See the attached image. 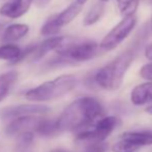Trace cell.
Returning a JSON list of instances; mask_svg holds the SVG:
<instances>
[{
    "label": "cell",
    "instance_id": "23",
    "mask_svg": "<svg viewBox=\"0 0 152 152\" xmlns=\"http://www.w3.org/2000/svg\"><path fill=\"white\" fill-rule=\"evenodd\" d=\"M140 76L142 77L144 80H147L149 82H152V62H149L147 64L141 67L140 69Z\"/></svg>",
    "mask_w": 152,
    "mask_h": 152
},
{
    "label": "cell",
    "instance_id": "30",
    "mask_svg": "<svg viewBox=\"0 0 152 152\" xmlns=\"http://www.w3.org/2000/svg\"><path fill=\"white\" fill-rule=\"evenodd\" d=\"M100 2H102V3H106V2H108V1H110V0H99Z\"/></svg>",
    "mask_w": 152,
    "mask_h": 152
},
{
    "label": "cell",
    "instance_id": "14",
    "mask_svg": "<svg viewBox=\"0 0 152 152\" xmlns=\"http://www.w3.org/2000/svg\"><path fill=\"white\" fill-rule=\"evenodd\" d=\"M120 139L139 147L150 146V145H152V132H124V134H121Z\"/></svg>",
    "mask_w": 152,
    "mask_h": 152
},
{
    "label": "cell",
    "instance_id": "8",
    "mask_svg": "<svg viewBox=\"0 0 152 152\" xmlns=\"http://www.w3.org/2000/svg\"><path fill=\"white\" fill-rule=\"evenodd\" d=\"M49 111H50V108L45 106V104H27L4 109L1 115L4 119H12L14 120V119L20 118V117L37 116V115L40 114H45Z\"/></svg>",
    "mask_w": 152,
    "mask_h": 152
},
{
    "label": "cell",
    "instance_id": "20",
    "mask_svg": "<svg viewBox=\"0 0 152 152\" xmlns=\"http://www.w3.org/2000/svg\"><path fill=\"white\" fill-rule=\"evenodd\" d=\"M140 148L141 147L136 146L132 143L121 140L113 145L112 150L113 152H138Z\"/></svg>",
    "mask_w": 152,
    "mask_h": 152
},
{
    "label": "cell",
    "instance_id": "11",
    "mask_svg": "<svg viewBox=\"0 0 152 152\" xmlns=\"http://www.w3.org/2000/svg\"><path fill=\"white\" fill-rule=\"evenodd\" d=\"M64 38L65 37H63V36H52V37H48L47 39H45L38 46H35V49L31 54L32 60L38 61L42 58H44L51 51H56L61 46Z\"/></svg>",
    "mask_w": 152,
    "mask_h": 152
},
{
    "label": "cell",
    "instance_id": "9",
    "mask_svg": "<svg viewBox=\"0 0 152 152\" xmlns=\"http://www.w3.org/2000/svg\"><path fill=\"white\" fill-rule=\"evenodd\" d=\"M34 0H12L0 7V15L10 19H18L24 16L30 8Z\"/></svg>",
    "mask_w": 152,
    "mask_h": 152
},
{
    "label": "cell",
    "instance_id": "24",
    "mask_svg": "<svg viewBox=\"0 0 152 152\" xmlns=\"http://www.w3.org/2000/svg\"><path fill=\"white\" fill-rule=\"evenodd\" d=\"M145 57H146L148 60L152 61V42L149 44L148 46L145 48Z\"/></svg>",
    "mask_w": 152,
    "mask_h": 152
},
{
    "label": "cell",
    "instance_id": "1",
    "mask_svg": "<svg viewBox=\"0 0 152 152\" xmlns=\"http://www.w3.org/2000/svg\"><path fill=\"white\" fill-rule=\"evenodd\" d=\"M104 117V108L93 97H81L68 104L56 120L59 134L84 130Z\"/></svg>",
    "mask_w": 152,
    "mask_h": 152
},
{
    "label": "cell",
    "instance_id": "15",
    "mask_svg": "<svg viewBox=\"0 0 152 152\" xmlns=\"http://www.w3.org/2000/svg\"><path fill=\"white\" fill-rule=\"evenodd\" d=\"M18 77L19 74L16 70H10L0 76V102L8 95Z\"/></svg>",
    "mask_w": 152,
    "mask_h": 152
},
{
    "label": "cell",
    "instance_id": "18",
    "mask_svg": "<svg viewBox=\"0 0 152 152\" xmlns=\"http://www.w3.org/2000/svg\"><path fill=\"white\" fill-rule=\"evenodd\" d=\"M15 152H34V134L27 132L19 136Z\"/></svg>",
    "mask_w": 152,
    "mask_h": 152
},
{
    "label": "cell",
    "instance_id": "7",
    "mask_svg": "<svg viewBox=\"0 0 152 152\" xmlns=\"http://www.w3.org/2000/svg\"><path fill=\"white\" fill-rule=\"evenodd\" d=\"M44 119V117L39 116H26L14 119L6 127V134L8 136L17 137L27 132L34 134Z\"/></svg>",
    "mask_w": 152,
    "mask_h": 152
},
{
    "label": "cell",
    "instance_id": "13",
    "mask_svg": "<svg viewBox=\"0 0 152 152\" xmlns=\"http://www.w3.org/2000/svg\"><path fill=\"white\" fill-rule=\"evenodd\" d=\"M29 32V26L26 24H12L7 26L3 31L2 40L6 44H12L21 39Z\"/></svg>",
    "mask_w": 152,
    "mask_h": 152
},
{
    "label": "cell",
    "instance_id": "27",
    "mask_svg": "<svg viewBox=\"0 0 152 152\" xmlns=\"http://www.w3.org/2000/svg\"><path fill=\"white\" fill-rule=\"evenodd\" d=\"M87 1H88V0H76V2H78V3L81 4V5H84Z\"/></svg>",
    "mask_w": 152,
    "mask_h": 152
},
{
    "label": "cell",
    "instance_id": "26",
    "mask_svg": "<svg viewBox=\"0 0 152 152\" xmlns=\"http://www.w3.org/2000/svg\"><path fill=\"white\" fill-rule=\"evenodd\" d=\"M145 111H146V113H148L149 115H151V116H152V106L147 107L146 110H145Z\"/></svg>",
    "mask_w": 152,
    "mask_h": 152
},
{
    "label": "cell",
    "instance_id": "19",
    "mask_svg": "<svg viewBox=\"0 0 152 152\" xmlns=\"http://www.w3.org/2000/svg\"><path fill=\"white\" fill-rule=\"evenodd\" d=\"M140 0H117L120 14L124 17L134 16L138 10Z\"/></svg>",
    "mask_w": 152,
    "mask_h": 152
},
{
    "label": "cell",
    "instance_id": "5",
    "mask_svg": "<svg viewBox=\"0 0 152 152\" xmlns=\"http://www.w3.org/2000/svg\"><path fill=\"white\" fill-rule=\"evenodd\" d=\"M137 25V18L136 16L124 17L123 19L114 26L108 33L104 35L102 39L99 46L100 51L109 52L114 49H116L120 44L124 42L126 38L129 36L132 30Z\"/></svg>",
    "mask_w": 152,
    "mask_h": 152
},
{
    "label": "cell",
    "instance_id": "31",
    "mask_svg": "<svg viewBox=\"0 0 152 152\" xmlns=\"http://www.w3.org/2000/svg\"><path fill=\"white\" fill-rule=\"evenodd\" d=\"M151 28H152V18H151Z\"/></svg>",
    "mask_w": 152,
    "mask_h": 152
},
{
    "label": "cell",
    "instance_id": "3",
    "mask_svg": "<svg viewBox=\"0 0 152 152\" xmlns=\"http://www.w3.org/2000/svg\"><path fill=\"white\" fill-rule=\"evenodd\" d=\"M78 84V79L72 75H63L52 81H48L32 88L25 93L30 102H49L67 94Z\"/></svg>",
    "mask_w": 152,
    "mask_h": 152
},
{
    "label": "cell",
    "instance_id": "21",
    "mask_svg": "<svg viewBox=\"0 0 152 152\" xmlns=\"http://www.w3.org/2000/svg\"><path fill=\"white\" fill-rule=\"evenodd\" d=\"M60 31V29L57 28L56 25L54 24V21H53V18H49L48 20L46 21V23L44 24V26L40 29V34L44 36H49V37H52L55 34H57Z\"/></svg>",
    "mask_w": 152,
    "mask_h": 152
},
{
    "label": "cell",
    "instance_id": "4",
    "mask_svg": "<svg viewBox=\"0 0 152 152\" xmlns=\"http://www.w3.org/2000/svg\"><path fill=\"white\" fill-rule=\"evenodd\" d=\"M98 44L94 40H82V42H68L64 38L61 46L56 50L59 57L66 61L84 62L93 59L99 53Z\"/></svg>",
    "mask_w": 152,
    "mask_h": 152
},
{
    "label": "cell",
    "instance_id": "29",
    "mask_svg": "<svg viewBox=\"0 0 152 152\" xmlns=\"http://www.w3.org/2000/svg\"><path fill=\"white\" fill-rule=\"evenodd\" d=\"M146 3H148V4H152V0H144Z\"/></svg>",
    "mask_w": 152,
    "mask_h": 152
},
{
    "label": "cell",
    "instance_id": "17",
    "mask_svg": "<svg viewBox=\"0 0 152 152\" xmlns=\"http://www.w3.org/2000/svg\"><path fill=\"white\" fill-rule=\"evenodd\" d=\"M104 12V3L102 2H97L94 3L90 7V10L87 12L86 16L83 19V25L84 26H92L95 23L99 21V19L102 17Z\"/></svg>",
    "mask_w": 152,
    "mask_h": 152
},
{
    "label": "cell",
    "instance_id": "25",
    "mask_svg": "<svg viewBox=\"0 0 152 152\" xmlns=\"http://www.w3.org/2000/svg\"><path fill=\"white\" fill-rule=\"evenodd\" d=\"M34 2L38 7H46V5L50 2V0H34Z\"/></svg>",
    "mask_w": 152,
    "mask_h": 152
},
{
    "label": "cell",
    "instance_id": "2",
    "mask_svg": "<svg viewBox=\"0 0 152 152\" xmlns=\"http://www.w3.org/2000/svg\"><path fill=\"white\" fill-rule=\"evenodd\" d=\"M134 57L132 50L124 51L100 68L95 75V82L98 86L108 91L117 90L123 83L125 74L132 65Z\"/></svg>",
    "mask_w": 152,
    "mask_h": 152
},
{
    "label": "cell",
    "instance_id": "10",
    "mask_svg": "<svg viewBox=\"0 0 152 152\" xmlns=\"http://www.w3.org/2000/svg\"><path fill=\"white\" fill-rule=\"evenodd\" d=\"M82 7H83V5L79 4L78 2H76V1L70 3L67 7L64 8L59 14L52 16L54 24L56 25V27L59 29H61L62 27L68 25L78 17V15L80 14L81 10H82Z\"/></svg>",
    "mask_w": 152,
    "mask_h": 152
},
{
    "label": "cell",
    "instance_id": "22",
    "mask_svg": "<svg viewBox=\"0 0 152 152\" xmlns=\"http://www.w3.org/2000/svg\"><path fill=\"white\" fill-rule=\"evenodd\" d=\"M107 144L104 142L88 143L82 152H106Z\"/></svg>",
    "mask_w": 152,
    "mask_h": 152
},
{
    "label": "cell",
    "instance_id": "16",
    "mask_svg": "<svg viewBox=\"0 0 152 152\" xmlns=\"http://www.w3.org/2000/svg\"><path fill=\"white\" fill-rule=\"evenodd\" d=\"M21 51H22V49L14 44L3 45L0 47V60H6L12 62V63H18Z\"/></svg>",
    "mask_w": 152,
    "mask_h": 152
},
{
    "label": "cell",
    "instance_id": "28",
    "mask_svg": "<svg viewBox=\"0 0 152 152\" xmlns=\"http://www.w3.org/2000/svg\"><path fill=\"white\" fill-rule=\"evenodd\" d=\"M50 152H69L67 150H64V149H54V150L50 151Z\"/></svg>",
    "mask_w": 152,
    "mask_h": 152
},
{
    "label": "cell",
    "instance_id": "12",
    "mask_svg": "<svg viewBox=\"0 0 152 152\" xmlns=\"http://www.w3.org/2000/svg\"><path fill=\"white\" fill-rule=\"evenodd\" d=\"M130 100L134 106H143L152 102V82L137 85L132 90Z\"/></svg>",
    "mask_w": 152,
    "mask_h": 152
},
{
    "label": "cell",
    "instance_id": "6",
    "mask_svg": "<svg viewBox=\"0 0 152 152\" xmlns=\"http://www.w3.org/2000/svg\"><path fill=\"white\" fill-rule=\"evenodd\" d=\"M118 123L119 120L117 117L104 116L98 121H96L94 126L90 129H84L79 132L76 137V141L83 144L104 142L110 136L111 132L116 128Z\"/></svg>",
    "mask_w": 152,
    "mask_h": 152
}]
</instances>
